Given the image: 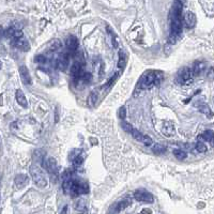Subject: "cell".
<instances>
[{"mask_svg": "<svg viewBox=\"0 0 214 214\" xmlns=\"http://www.w3.org/2000/svg\"><path fill=\"white\" fill-rule=\"evenodd\" d=\"M182 33V2L176 1L170 12V34L168 44H175Z\"/></svg>", "mask_w": 214, "mask_h": 214, "instance_id": "obj_1", "label": "cell"}, {"mask_svg": "<svg viewBox=\"0 0 214 214\" xmlns=\"http://www.w3.org/2000/svg\"><path fill=\"white\" fill-rule=\"evenodd\" d=\"M62 190L64 194L72 195L73 197L89 193V188H88L87 182L79 180V179H74L73 177L63 179Z\"/></svg>", "mask_w": 214, "mask_h": 214, "instance_id": "obj_2", "label": "cell"}, {"mask_svg": "<svg viewBox=\"0 0 214 214\" xmlns=\"http://www.w3.org/2000/svg\"><path fill=\"white\" fill-rule=\"evenodd\" d=\"M162 79V73L161 72H154V71H149L146 73L145 75H142L139 79L137 84V88L139 89H148L153 86L160 85Z\"/></svg>", "mask_w": 214, "mask_h": 214, "instance_id": "obj_3", "label": "cell"}, {"mask_svg": "<svg viewBox=\"0 0 214 214\" xmlns=\"http://www.w3.org/2000/svg\"><path fill=\"white\" fill-rule=\"evenodd\" d=\"M29 172H30V176H31L32 180L34 181V183H36L39 188H46L48 181H47L46 175H45V172L42 170V168H40L38 165L33 164L30 166Z\"/></svg>", "mask_w": 214, "mask_h": 214, "instance_id": "obj_4", "label": "cell"}, {"mask_svg": "<svg viewBox=\"0 0 214 214\" xmlns=\"http://www.w3.org/2000/svg\"><path fill=\"white\" fill-rule=\"evenodd\" d=\"M131 204H132L131 198H128V197L123 198L122 200H120V201H118V202H116V204H112V207L109 208V210L107 211V214H119L121 211L126 209L128 206H131Z\"/></svg>", "mask_w": 214, "mask_h": 214, "instance_id": "obj_5", "label": "cell"}, {"mask_svg": "<svg viewBox=\"0 0 214 214\" xmlns=\"http://www.w3.org/2000/svg\"><path fill=\"white\" fill-rule=\"evenodd\" d=\"M178 80L180 84L182 85H188V84H191L193 82V79H194V76H193V73H192V70L190 68H181V69L179 70L178 72Z\"/></svg>", "mask_w": 214, "mask_h": 214, "instance_id": "obj_6", "label": "cell"}, {"mask_svg": "<svg viewBox=\"0 0 214 214\" xmlns=\"http://www.w3.org/2000/svg\"><path fill=\"white\" fill-rule=\"evenodd\" d=\"M134 198H135L137 201H140V202H147V204H151L153 202L154 198L152 196L151 193L147 192L144 188H139L137 191H135L134 193Z\"/></svg>", "mask_w": 214, "mask_h": 214, "instance_id": "obj_7", "label": "cell"}, {"mask_svg": "<svg viewBox=\"0 0 214 214\" xmlns=\"http://www.w3.org/2000/svg\"><path fill=\"white\" fill-rule=\"evenodd\" d=\"M42 162H43V167L49 172V175L52 176V177H54V178L56 179L57 172H58V170H57L56 160L53 158H47V160H45V161L43 160Z\"/></svg>", "mask_w": 214, "mask_h": 214, "instance_id": "obj_8", "label": "cell"}, {"mask_svg": "<svg viewBox=\"0 0 214 214\" xmlns=\"http://www.w3.org/2000/svg\"><path fill=\"white\" fill-rule=\"evenodd\" d=\"M20 76L22 82L27 86L32 85V79H31V76H30L29 70L27 69L26 66H20Z\"/></svg>", "mask_w": 214, "mask_h": 214, "instance_id": "obj_9", "label": "cell"}, {"mask_svg": "<svg viewBox=\"0 0 214 214\" xmlns=\"http://www.w3.org/2000/svg\"><path fill=\"white\" fill-rule=\"evenodd\" d=\"M12 45L15 46L16 48L22 49L23 52H29V49H30V44L28 43L27 40L24 39V36L23 38H20V39H18V40H13Z\"/></svg>", "mask_w": 214, "mask_h": 214, "instance_id": "obj_10", "label": "cell"}, {"mask_svg": "<svg viewBox=\"0 0 214 214\" xmlns=\"http://www.w3.org/2000/svg\"><path fill=\"white\" fill-rule=\"evenodd\" d=\"M183 24L188 28H193L196 25V15L193 12H188L183 17Z\"/></svg>", "mask_w": 214, "mask_h": 214, "instance_id": "obj_11", "label": "cell"}, {"mask_svg": "<svg viewBox=\"0 0 214 214\" xmlns=\"http://www.w3.org/2000/svg\"><path fill=\"white\" fill-rule=\"evenodd\" d=\"M14 182H15V185L17 186V188H23L29 183V178L25 174H20L15 177Z\"/></svg>", "mask_w": 214, "mask_h": 214, "instance_id": "obj_12", "label": "cell"}, {"mask_svg": "<svg viewBox=\"0 0 214 214\" xmlns=\"http://www.w3.org/2000/svg\"><path fill=\"white\" fill-rule=\"evenodd\" d=\"M66 48L70 52H76L77 48H78V40H77L76 36H70L66 41Z\"/></svg>", "mask_w": 214, "mask_h": 214, "instance_id": "obj_13", "label": "cell"}, {"mask_svg": "<svg viewBox=\"0 0 214 214\" xmlns=\"http://www.w3.org/2000/svg\"><path fill=\"white\" fill-rule=\"evenodd\" d=\"M68 64H69V55L64 53L57 59V68L60 71H66Z\"/></svg>", "mask_w": 214, "mask_h": 214, "instance_id": "obj_14", "label": "cell"}, {"mask_svg": "<svg viewBox=\"0 0 214 214\" xmlns=\"http://www.w3.org/2000/svg\"><path fill=\"white\" fill-rule=\"evenodd\" d=\"M204 69H206V62L204 61H196L194 63V66H193V69H192L193 76L200 75Z\"/></svg>", "mask_w": 214, "mask_h": 214, "instance_id": "obj_15", "label": "cell"}, {"mask_svg": "<svg viewBox=\"0 0 214 214\" xmlns=\"http://www.w3.org/2000/svg\"><path fill=\"white\" fill-rule=\"evenodd\" d=\"M163 133L167 137H171L172 135H175L176 131H175V125H174V123L170 121L165 122V124L163 125Z\"/></svg>", "mask_w": 214, "mask_h": 214, "instance_id": "obj_16", "label": "cell"}, {"mask_svg": "<svg viewBox=\"0 0 214 214\" xmlns=\"http://www.w3.org/2000/svg\"><path fill=\"white\" fill-rule=\"evenodd\" d=\"M15 98H16V102L18 103V104H20L22 107H24V108H27V106H28L27 99H26V96H25V93H24L20 89L16 90Z\"/></svg>", "mask_w": 214, "mask_h": 214, "instance_id": "obj_17", "label": "cell"}, {"mask_svg": "<svg viewBox=\"0 0 214 214\" xmlns=\"http://www.w3.org/2000/svg\"><path fill=\"white\" fill-rule=\"evenodd\" d=\"M126 63H128V56H126V54H125L123 50H120V52H119L118 68L123 70L125 66H126Z\"/></svg>", "mask_w": 214, "mask_h": 214, "instance_id": "obj_18", "label": "cell"}, {"mask_svg": "<svg viewBox=\"0 0 214 214\" xmlns=\"http://www.w3.org/2000/svg\"><path fill=\"white\" fill-rule=\"evenodd\" d=\"M75 209L82 214H87V206H86L85 199H79L75 204Z\"/></svg>", "mask_w": 214, "mask_h": 214, "instance_id": "obj_19", "label": "cell"}, {"mask_svg": "<svg viewBox=\"0 0 214 214\" xmlns=\"http://www.w3.org/2000/svg\"><path fill=\"white\" fill-rule=\"evenodd\" d=\"M96 101H98V94L95 92H91L88 96V99H87V104H88L89 107H93L95 105Z\"/></svg>", "mask_w": 214, "mask_h": 214, "instance_id": "obj_20", "label": "cell"}, {"mask_svg": "<svg viewBox=\"0 0 214 214\" xmlns=\"http://www.w3.org/2000/svg\"><path fill=\"white\" fill-rule=\"evenodd\" d=\"M199 138H200L201 140H206V142H212V140H213V132H212L211 130H208V131H206V132L202 134V135H200Z\"/></svg>", "mask_w": 214, "mask_h": 214, "instance_id": "obj_21", "label": "cell"}, {"mask_svg": "<svg viewBox=\"0 0 214 214\" xmlns=\"http://www.w3.org/2000/svg\"><path fill=\"white\" fill-rule=\"evenodd\" d=\"M152 151L154 152L155 154H162L166 151V147L163 145H160V144H155L153 147H152Z\"/></svg>", "mask_w": 214, "mask_h": 214, "instance_id": "obj_22", "label": "cell"}, {"mask_svg": "<svg viewBox=\"0 0 214 214\" xmlns=\"http://www.w3.org/2000/svg\"><path fill=\"white\" fill-rule=\"evenodd\" d=\"M174 155H175L178 160H180V161L186 158V153H185L184 151H182L181 149H175V150H174Z\"/></svg>", "mask_w": 214, "mask_h": 214, "instance_id": "obj_23", "label": "cell"}, {"mask_svg": "<svg viewBox=\"0 0 214 214\" xmlns=\"http://www.w3.org/2000/svg\"><path fill=\"white\" fill-rule=\"evenodd\" d=\"M195 147H196V150H197L199 153H204V152L208 151L207 146L204 145L202 142H198L197 144H196V146H195Z\"/></svg>", "mask_w": 214, "mask_h": 214, "instance_id": "obj_24", "label": "cell"}, {"mask_svg": "<svg viewBox=\"0 0 214 214\" xmlns=\"http://www.w3.org/2000/svg\"><path fill=\"white\" fill-rule=\"evenodd\" d=\"M131 134H132V136L134 137V139H136V140H138V142H142V134L140 132H139L138 130H136V128H133L132 132H131Z\"/></svg>", "mask_w": 214, "mask_h": 214, "instance_id": "obj_25", "label": "cell"}, {"mask_svg": "<svg viewBox=\"0 0 214 214\" xmlns=\"http://www.w3.org/2000/svg\"><path fill=\"white\" fill-rule=\"evenodd\" d=\"M60 48H61V43L59 40H53L50 43V49L55 52V50H58Z\"/></svg>", "mask_w": 214, "mask_h": 214, "instance_id": "obj_26", "label": "cell"}, {"mask_svg": "<svg viewBox=\"0 0 214 214\" xmlns=\"http://www.w3.org/2000/svg\"><path fill=\"white\" fill-rule=\"evenodd\" d=\"M145 146H147V147H149V146H151L152 144H153V140H152V138L150 137V136L148 135H144L142 136V142Z\"/></svg>", "mask_w": 214, "mask_h": 214, "instance_id": "obj_27", "label": "cell"}, {"mask_svg": "<svg viewBox=\"0 0 214 214\" xmlns=\"http://www.w3.org/2000/svg\"><path fill=\"white\" fill-rule=\"evenodd\" d=\"M15 31H17V30L15 29V28H14L13 26H11L10 28H8V29L6 30V31H4L3 34H4V36H7V38H12Z\"/></svg>", "mask_w": 214, "mask_h": 214, "instance_id": "obj_28", "label": "cell"}, {"mask_svg": "<svg viewBox=\"0 0 214 214\" xmlns=\"http://www.w3.org/2000/svg\"><path fill=\"white\" fill-rule=\"evenodd\" d=\"M80 79H82L84 82H91V79H92V76H91V74H90V73H85V72H84V74L82 75Z\"/></svg>", "mask_w": 214, "mask_h": 214, "instance_id": "obj_29", "label": "cell"}, {"mask_svg": "<svg viewBox=\"0 0 214 214\" xmlns=\"http://www.w3.org/2000/svg\"><path fill=\"white\" fill-rule=\"evenodd\" d=\"M122 128H123L126 133H131L132 132V130H133V126L130 124V123H128V122L122 121Z\"/></svg>", "mask_w": 214, "mask_h": 214, "instance_id": "obj_30", "label": "cell"}, {"mask_svg": "<svg viewBox=\"0 0 214 214\" xmlns=\"http://www.w3.org/2000/svg\"><path fill=\"white\" fill-rule=\"evenodd\" d=\"M82 162H84V158H82V155H78V156H76V158L73 160V163H74V166H75V167L80 166V165L82 164Z\"/></svg>", "mask_w": 214, "mask_h": 214, "instance_id": "obj_31", "label": "cell"}, {"mask_svg": "<svg viewBox=\"0 0 214 214\" xmlns=\"http://www.w3.org/2000/svg\"><path fill=\"white\" fill-rule=\"evenodd\" d=\"M119 118L121 119L122 121H124L125 118H126V110H125V107H123V106L119 109Z\"/></svg>", "mask_w": 214, "mask_h": 214, "instance_id": "obj_32", "label": "cell"}, {"mask_svg": "<svg viewBox=\"0 0 214 214\" xmlns=\"http://www.w3.org/2000/svg\"><path fill=\"white\" fill-rule=\"evenodd\" d=\"M171 52H172V45H170V44H166L164 46V54L166 55V56H169L171 54Z\"/></svg>", "mask_w": 214, "mask_h": 214, "instance_id": "obj_33", "label": "cell"}, {"mask_svg": "<svg viewBox=\"0 0 214 214\" xmlns=\"http://www.w3.org/2000/svg\"><path fill=\"white\" fill-rule=\"evenodd\" d=\"M36 62L38 63H45L46 62V58L44 56H42V55H39V56L36 57Z\"/></svg>", "mask_w": 214, "mask_h": 214, "instance_id": "obj_34", "label": "cell"}, {"mask_svg": "<svg viewBox=\"0 0 214 214\" xmlns=\"http://www.w3.org/2000/svg\"><path fill=\"white\" fill-rule=\"evenodd\" d=\"M200 110L202 112H204L206 115H209V117H211V116H212V112H210V109H209V107H208V106H202V107H200Z\"/></svg>", "mask_w": 214, "mask_h": 214, "instance_id": "obj_35", "label": "cell"}, {"mask_svg": "<svg viewBox=\"0 0 214 214\" xmlns=\"http://www.w3.org/2000/svg\"><path fill=\"white\" fill-rule=\"evenodd\" d=\"M142 214H152V210L151 209H144L142 211Z\"/></svg>", "mask_w": 214, "mask_h": 214, "instance_id": "obj_36", "label": "cell"}, {"mask_svg": "<svg viewBox=\"0 0 214 214\" xmlns=\"http://www.w3.org/2000/svg\"><path fill=\"white\" fill-rule=\"evenodd\" d=\"M60 214H68V206H64V207L62 208V210H61Z\"/></svg>", "mask_w": 214, "mask_h": 214, "instance_id": "obj_37", "label": "cell"}, {"mask_svg": "<svg viewBox=\"0 0 214 214\" xmlns=\"http://www.w3.org/2000/svg\"><path fill=\"white\" fill-rule=\"evenodd\" d=\"M209 77H210V78L213 77V68H211L210 71H209Z\"/></svg>", "mask_w": 214, "mask_h": 214, "instance_id": "obj_38", "label": "cell"}, {"mask_svg": "<svg viewBox=\"0 0 214 214\" xmlns=\"http://www.w3.org/2000/svg\"><path fill=\"white\" fill-rule=\"evenodd\" d=\"M4 33V30H3V28H2V27L0 26V36H2V34H3Z\"/></svg>", "mask_w": 214, "mask_h": 214, "instance_id": "obj_39", "label": "cell"}, {"mask_svg": "<svg viewBox=\"0 0 214 214\" xmlns=\"http://www.w3.org/2000/svg\"><path fill=\"white\" fill-rule=\"evenodd\" d=\"M1 66H2V62L0 61V69H1Z\"/></svg>", "mask_w": 214, "mask_h": 214, "instance_id": "obj_40", "label": "cell"}]
</instances>
